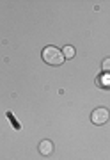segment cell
Listing matches in <instances>:
<instances>
[{
    "mask_svg": "<svg viewBox=\"0 0 110 160\" xmlns=\"http://www.w3.org/2000/svg\"><path fill=\"white\" fill-rule=\"evenodd\" d=\"M43 61L50 66H60L64 62L62 50H59L57 46H46L43 50Z\"/></svg>",
    "mask_w": 110,
    "mask_h": 160,
    "instance_id": "obj_1",
    "label": "cell"
},
{
    "mask_svg": "<svg viewBox=\"0 0 110 160\" xmlns=\"http://www.w3.org/2000/svg\"><path fill=\"white\" fill-rule=\"evenodd\" d=\"M110 118V110L105 109V107H98L96 110H93V114H91V121H93L94 125H105Z\"/></svg>",
    "mask_w": 110,
    "mask_h": 160,
    "instance_id": "obj_2",
    "label": "cell"
},
{
    "mask_svg": "<svg viewBox=\"0 0 110 160\" xmlns=\"http://www.w3.org/2000/svg\"><path fill=\"white\" fill-rule=\"evenodd\" d=\"M39 153L45 155V157L52 155L53 153V142H52V141H48V139L41 141V142H39Z\"/></svg>",
    "mask_w": 110,
    "mask_h": 160,
    "instance_id": "obj_3",
    "label": "cell"
},
{
    "mask_svg": "<svg viewBox=\"0 0 110 160\" xmlns=\"http://www.w3.org/2000/svg\"><path fill=\"white\" fill-rule=\"evenodd\" d=\"M62 55H64V59H73L75 57V48H73L71 45L64 46L62 48Z\"/></svg>",
    "mask_w": 110,
    "mask_h": 160,
    "instance_id": "obj_4",
    "label": "cell"
},
{
    "mask_svg": "<svg viewBox=\"0 0 110 160\" xmlns=\"http://www.w3.org/2000/svg\"><path fill=\"white\" fill-rule=\"evenodd\" d=\"M101 69H103L105 75H108L110 77V57H107L103 62H101Z\"/></svg>",
    "mask_w": 110,
    "mask_h": 160,
    "instance_id": "obj_5",
    "label": "cell"
}]
</instances>
